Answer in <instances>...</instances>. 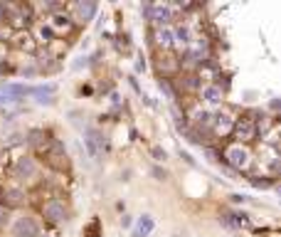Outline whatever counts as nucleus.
I'll return each mask as SVG.
<instances>
[{
	"mask_svg": "<svg viewBox=\"0 0 281 237\" xmlns=\"http://www.w3.org/2000/svg\"><path fill=\"white\" fill-rule=\"evenodd\" d=\"M40 232H42V227H40L37 217L30 213H18L3 227V235H8V237H40Z\"/></svg>",
	"mask_w": 281,
	"mask_h": 237,
	"instance_id": "5",
	"label": "nucleus"
},
{
	"mask_svg": "<svg viewBox=\"0 0 281 237\" xmlns=\"http://www.w3.org/2000/svg\"><path fill=\"white\" fill-rule=\"evenodd\" d=\"M148 40H151V47H153V49H161V52L175 49L173 25H170V27H151V30H148Z\"/></svg>",
	"mask_w": 281,
	"mask_h": 237,
	"instance_id": "14",
	"label": "nucleus"
},
{
	"mask_svg": "<svg viewBox=\"0 0 281 237\" xmlns=\"http://www.w3.org/2000/svg\"><path fill=\"white\" fill-rule=\"evenodd\" d=\"M153 70L158 79H175L180 74V62H178V52H161L153 49Z\"/></svg>",
	"mask_w": 281,
	"mask_h": 237,
	"instance_id": "9",
	"label": "nucleus"
},
{
	"mask_svg": "<svg viewBox=\"0 0 281 237\" xmlns=\"http://www.w3.org/2000/svg\"><path fill=\"white\" fill-rule=\"evenodd\" d=\"M153 230H156V220H153L151 213H143L140 217H136V232H138L140 237H148Z\"/></svg>",
	"mask_w": 281,
	"mask_h": 237,
	"instance_id": "19",
	"label": "nucleus"
},
{
	"mask_svg": "<svg viewBox=\"0 0 281 237\" xmlns=\"http://www.w3.org/2000/svg\"><path fill=\"white\" fill-rule=\"evenodd\" d=\"M173 237H185V235H173Z\"/></svg>",
	"mask_w": 281,
	"mask_h": 237,
	"instance_id": "40",
	"label": "nucleus"
},
{
	"mask_svg": "<svg viewBox=\"0 0 281 237\" xmlns=\"http://www.w3.org/2000/svg\"><path fill=\"white\" fill-rule=\"evenodd\" d=\"M140 99H143V104H146V106H153V99H151L148 94H140Z\"/></svg>",
	"mask_w": 281,
	"mask_h": 237,
	"instance_id": "37",
	"label": "nucleus"
},
{
	"mask_svg": "<svg viewBox=\"0 0 281 237\" xmlns=\"http://www.w3.org/2000/svg\"><path fill=\"white\" fill-rule=\"evenodd\" d=\"M0 94L10 99L13 104H23L25 96H30V84L25 82H3L0 84Z\"/></svg>",
	"mask_w": 281,
	"mask_h": 237,
	"instance_id": "15",
	"label": "nucleus"
},
{
	"mask_svg": "<svg viewBox=\"0 0 281 237\" xmlns=\"http://www.w3.org/2000/svg\"><path fill=\"white\" fill-rule=\"evenodd\" d=\"M37 106H54L57 104V96H45V99H35Z\"/></svg>",
	"mask_w": 281,
	"mask_h": 237,
	"instance_id": "32",
	"label": "nucleus"
},
{
	"mask_svg": "<svg viewBox=\"0 0 281 237\" xmlns=\"http://www.w3.org/2000/svg\"><path fill=\"white\" fill-rule=\"evenodd\" d=\"M118 225H121V227H123V230H128V227H131V225H133V217H131V215H128V213H123V215H121V217H118Z\"/></svg>",
	"mask_w": 281,
	"mask_h": 237,
	"instance_id": "33",
	"label": "nucleus"
},
{
	"mask_svg": "<svg viewBox=\"0 0 281 237\" xmlns=\"http://www.w3.org/2000/svg\"><path fill=\"white\" fill-rule=\"evenodd\" d=\"M178 156H180V158H183V161H185V163H187L190 168H197V163H195V158H192V156H190L187 151H183V148H180V151H178Z\"/></svg>",
	"mask_w": 281,
	"mask_h": 237,
	"instance_id": "30",
	"label": "nucleus"
},
{
	"mask_svg": "<svg viewBox=\"0 0 281 237\" xmlns=\"http://www.w3.org/2000/svg\"><path fill=\"white\" fill-rule=\"evenodd\" d=\"M237 118H239V111H237L234 106H227V104H225V106L215 109V114H212V126H210V139H212L215 143H217V141H220V143L230 141Z\"/></svg>",
	"mask_w": 281,
	"mask_h": 237,
	"instance_id": "3",
	"label": "nucleus"
},
{
	"mask_svg": "<svg viewBox=\"0 0 281 237\" xmlns=\"http://www.w3.org/2000/svg\"><path fill=\"white\" fill-rule=\"evenodd\" d=\"M148 153H151V158H153V163H156V166H161V163H165V161H168V151H165L161 143H153V146L148 148Z\"/></svg>",
	"mask_w": 281,
	"mask_h": 237,
	"instance_id": "22",
	"label": "nucleus"
},
{
	"mask_svg": "<svg viewBox=\"0 0 281 237\" xmlns=\"http://www.w3.org/2000/svg\"><path fill=\"white\" fill-rule=\"evenodd\" d=\"M175 13H178V5H170V3H158L153 5L151 10V27H170L175 23Z\"/></svg>",
	"mask_w": 281,
	"mask_h": 237,
	"instance_id": "13",
	"label": "nucleus"
},
{
	"mask_svg": "<svg viewBox=\"0 0 281 237\" xmlns=\"http://www.w3.org/2000/svg\"><path fill=\"white\" fill-rule=\"evenodd\" d=\"M106 143H109V139L104 136V131H101L99 126H87V129H84V148H87V153H89L94 161H101V158H104Z\"/></svg>",
	"mask_w": 281,
	"mask_h": 237,
	"instance_id": "10",
	"label": "nucleus"
},
{
	"mask_svg": "<svg viewBox=\"0 0 281 237\" xmlns=\"http://www.w3.org/2000/svg\"><path fill=\"white\" fill-rule=\"evenodd\" d=\"M131 237H140V235H138V232H136V230H133V232H131Z\"/></svg>",
	"mask_w": 281,
	"mask_h": 237,
	"instance_id": "38",
	"label": "nucleus"
},
{
	"mask_svg": "<svg viewBox=\"0 0 281 237\" xmlns=\"http://www.w3.org/2000/svg\"><path fill=\"white\" fill-rule=\"evenodd\" d=\"M151 175L156 178V181H158V183H165V181H168V178H170V173H168V170H165L163 166H156V163L151 166Z\"/></svg>",
	"mask_w": 281,
	"mask_h": 237,
	"instance_id": "25",
	"label": "nucleus"
},
{
	"mask_svg": "<svg viewBox=\"0 0 281 237\" xmlns=\"http://www.w3.org/2000/svg\"><path fill=\"white\" fill-rule=\"evenodd\" d=\"M247 181L254 190H269V188L276 186V178H269V175H261V173H249Z\"/></svg>",
	"mask_w": 281,
	"mask_h": 237,
	"instance_id": "18",
	"label": "nucleus"
},
{
	"mask_svg": "<svg viewBox=\"0 0 281 237\" xmlns=\"http://www.w3.org/2000/svg\"><path fill=\"white\" fill-rule=\"evenodd\" d=\"M5 173L10 178V183H18V186L27 188L30 193L42 186V163L32 153H25V151L15 153V158Z\"/></svg>",
	"mask_w": 281,
	"mask_h": 237,
	"instance_id": "1",
	"label": "nucleus"
},
{
	"mask_svg": "<svg viewBox=\"0 0 281 237\" xmlns=\"http://www.w3.org/2000/svg\"><path fill=\"white\" fill-rule=\"evenodd\" d=\"M67 10H69V15H72L74 25L82 27V25H87V23L94 20V15L99 13V3H94V0H84V3L67 5Z\"/></svg>",
	"mask_w": 281,
	"mask_h": 237,
	"instance_id": "12",
	"label": "nucleus"
},
{
	"mask_svg": "<svg viewBox=\"0 0 281 237\" xmlns=\"http://www.w3.org/2000/svg\"><path fill=\"white\" fill-rule=\"evenodd\" d=\"M151 10H153V3H143V5H140V15H143L146 23H151Z\"/></svg>",
	"mask_w": 281,
	"mask_h": 237,
	"instance_id": "31",
	"label": "nucleus"
},
{
	"mask_svg": "<svg viewBox=\"0 0 281 237\" xmlns=\"http://www.w3.org/2000/svg\"><path fill=\"white\" fill-rule=\"evenodd\" d=\"M232 220H234V227L242 230V227L249 225V213H244V210H232Z\"/></svg>",
	"mask_w": 281,
	"mask_h": 237,
	"instance_id": "24",
	"label": "nucleus"
},
{
	"mask_svg": "<svg viewBox=\"0 0 281 237\" xmlns=\"http://www.w3.org/2000/svg\"><path fill=\"white\" fill-rule=\"evenodd\" d=\"M0 193H3V181H0Z\"/></svg>",
	"mask_w": 281,
	"mask_h": 237,
	"instance_id": "39",
	"label": "nucleus"
},
{
	"mask_svg": "<svg viewBox=\"0 0 281 237\" xmlns=\"http://www.w3.org/2000/svg\"><path fill=\"white\" fill-rule=\"evenodd\" d=\"M82 237H101V222H99V217H94L92 222H87L82 227Z\"/></svg>",
	"mask_w": 281,
	"mask_h": 237,
	"instance_id": "23",
	"label": "nucleus"
},
{
	"mask_svg": "<svg viewBox=\"0 0 281 237\" xmlns=\"http://www.w3.org/2000/svg\"><path fill=\"white\" fill-rule=\"evenodd\" d=\"M82 67H89V54H82V57H77V62H72V70H74V72H79Z\"/></svg>",
	"mask_w": 281,
	"mask_h": 237,
	"instance_id": "29",
	"label": "nucleus"
},
{
	"mask_svg": "<svg viewBox=\"0 0 281 237\" xmlns=\"http://www.w3.org/2000/svg\"><path fill=\"white\" fill-rule=\"evenodd\" d=\"M128 84H131V89H133V92H136L138 96H140V94H143V89H140V87H138V79H136V74H131V77H128Z\"/></svg>",
	"mask_w": 281,
	"mask_h": 237,
	"instance_id": "34",
	"label": "nucleus"
},
{
	"mask_svg": "<svg viewBox=\"0 0 281 237\" xmlns=\"http://www.w3.org/2000/svg\"><path fill=\"white\" fill-rule=\"evenodd\" d=\"M269 109H271V114L279 109V96H271V101H269Z\"/></svg>",
	"mask_w": 281,
	"mask_h": 237,
	"instance_id": "35",
	"label": "nucleus"
},
{
	"mask_svg": "<svg viewBox=\"0 0 281 237\" xmlns=\"http://www.w3.org/2000/svg\"><path fill=\"white\" fill-rule=\"evenodd\" d=\"M133 70H136V74H143V72L148 70V62H146V57H143V54H138V59H136V67H133Z\"/></svg>",
	"mask_w": 281,
	"mask_h": 237,
	"instance_id": "28",
	"label": "nucleus"
},
{
	"mask_svg": "<svg viewBox=\"0 0 281 237\" xmlns=\"http://www.w3.org/2000/svg\"><path fill=\"white\" fill-rule=\"evenodd\" d=\"M37 213H40V217H42L47 225H52V227L64 225L69 217H72V208H69V203H67L64 195H49L47 200H42V203L37 205Z\"/></svg>",
	"mask_w": 281,
	"mask_h": 237,
	"instance_id": "4",
	"label": "nucleus"
},
{
	"mask_svg": "<svg viewBox=\"0 0 281 237\" xmlns=\"http://www.w3.org/2000/svg\"><path fill=\"white\" fill-rule=\"evenodd\" d=\"M32 193L18 183H5L3 186V193H0V205H3L8 213H20L23 208H27L32 200Z\"/></svg>",
	"mask_w": 281,
	"mask_h": 237,
	"instance_id": "6",
	"label": "nucleus"
},
{
	"mask_svg": "<svg viewBox=\"0 0 281 237\" xmlns=\"http://www.w3.org/2000/svg\"><path fill=\"white\" fill-rule=\"evenodd\" d=\"M202 153L210 163H215V166H222V156H220V143H207L202 146Z\"/></svg>",
	"mask_w": 281,
	"mask_h": 237,
	"instance_id": "21",
	"label": "nucleus"
},
{
	"mask_svg": "<svg viewBox=\"0 0 281 237\" xmlns=\"http://www.w3.org/2000/svg\"><path fill=\"white\" fill-rule=\"evenodd\" d=\"M158 82V89H161V94L170 101V104H180V96H178V89H175V84H173V79H156Z\"/></svg>",
	"mask_w": 281,
	"mask_h": 237,
	"instance_id": "20",
	"label": "nucleus"
},
{
	"mask_svg": "<svg viewBox=\"0 0 281 237\" xmlns=\"http://www.w3.org/2000/svg\"><path fill=\"white\" fill-rule=\"evenodd\" d=\"M52 170H57V173H64V170H69V156H67V146H64V141L62 139H57V136H52V141L47 143V148L42 151V156H40ZM37 158V161H40Z\"/></svg>",
	"mask_w": 281,
	"mask_h": 237,
	"instance_id": "8",
	"label": "nucleus"
},
{
	"mask_svg": "<svg viewBox=\"0 0 281 237\" xmlns=\"http://www.w3.org/2000/svg\"><path fill=\"white\" fill-rule=\"evenodd\" d=\"M225 101H227V94L215 84V82H210V84H202L200 87V92H197V104H202L205 109H210V111H215V109H220V106H225Z\"/></svg>",
	"mask_w": 281,
	"mask_h": 237,
	"instance_id": "11",
	"label": "nucleus"
},
{
	"mask_svg": "<svg viewBox=\"0 0 281 237\" xmlns=\"http://www.w3.org/2000/svg\"><path fill=\"white\" fill-rule=\"evenodd\" d=\"M220 156H222V166L227 170H232L234 175H249L257 158H254V151L252 146H239V143H232V141H225L220 143Z\"/></svg>",
	"mask_w": 281,
	"mask_h": 237,
	"instance_id": "2",
	"label": "nucleus"
},
{
	"mask_svg": "<svg viewBox=\"0 0 281 237\" xmlns=\"http://www.w3.org/2000/svg\"><path fill=\"white\" fill-rule=\"evenodd\" d=\"M257 139H259V134H257V121H254V109H249L247 114H239L230 141L239 143V146H252Z\"/></svg>",
	"mask_w": 281,
	"mask_h": 237,
	"instance_id": "7",
	"label": "nucleus"
},
{
	"mask_svg": "<svg viewBox=\"0 0 281 237\" xmlns=\"http://www.w3.org/2000/svg\"><path fill=\"white\" fill-rule=\"evenodd\" d=\"M0 25H5V3H0Z\"/></svg>",
	"mask_w": 281,
	"mask_h": 237,
	"instance_id": "36",
	"label": "nucleus"
},
{
	"mask_svg": "<svg viewBox=\"0 0 281 237\" xmlns=\"http://www.w3.org/2000/svg\"><path fill=\"white\" fill-rule=\"evenodd\" d=\"M220 225H225L227 230H237V227H234V220H232V210H225V213L220 215Z\"/></svg>",
	"mask_w": 281,
	"mask_h": 237,
	"instance_id": "26",
	"label": "nucleus"
},
{
	"mask_svg": "<svg viewBox=\"0 0 281 237\" xmlns=\"http://www.w3.org/2000/svg\"><path fill=\"white\" fill-rule=\"evenodd\" d=\"M192 37H195V27L192 25H187V23H178V25H173V40H175V47H178V52L180 49H185L190 42H192Z\"/></svg>",
	"mask_w": 281,
	"mask_h": 237,
	"instance_id": "16",
	"label": "nucleus"
},
{
	"mask_svg": "<svg viewBox=\"0 0 281 237\" xmlns=\"http://www.w3.org/2000/svg\"><path fill=\"white\" fill-rule=\"evenodd\" d=\"M230 203H232V205H247V203H249V195H244V193H232V195H230Z\"/></svg>",
	"mask_w": 281,
	"mask_h": 237,
	"instance_id": "27",
	"label": "nucleus"
},
{
	"mask_svg": "<svg viewBox=\"0 0 281 237\" xmlns=\"http://www.w3.org/2000/svg\"><path fill=\"white\" fill-rule=\"evenodd\" d=\"M59 87L54 82H40L35 87H30V96L32 99H45V96H57Z\"/></svg>",
	"mask_w": 281,
	"mask_h": 237,
	"instance_id": "17",
	"label": "nucleus"
}]
</instances>
